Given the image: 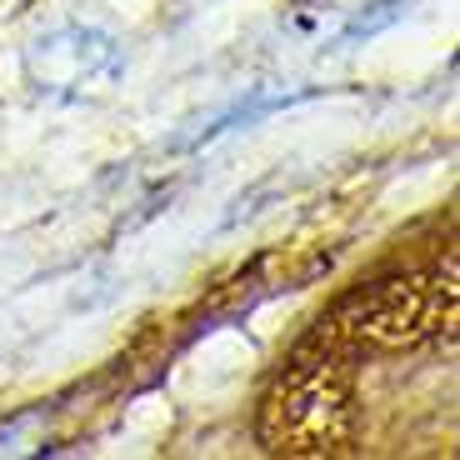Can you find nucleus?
<instances>
[{
  "label": "nucleus",
  "mask_w": 460,
  "mask_h": 460,
  "mask_svg": "<svg viewBox=\"0 0 460 460\" xmlns=\"http://www.w3.org/2000/svg\"><path fill=\"white\" fill-rule=\"evenodd\" d=\"M456 311V265L436 270H405V276H380L356 286L341 300L331 325L321 321V335L331 345H415L436 335Z\"/></svg>",
  "instance_id": "2"
},
{
  "label": "nucleus",
  "mask_w": 460,
  "mask_h": 460,
  "mask_svg": "<svg viewBox=\"0 0 460 460\" xmlns=\"http://www.w3.org/2000/svg\"><path fill=\"white\" fill-rule=\"evenodd\" d=\"M21 66H25V85L56 105L101 101L126 75V56L115 46V35H105L101 25H81V21L40 31L25 46Z\"/></svg>",
  "instance_id": "3"
},
{
  "label": "nucleus",
  "mask_w": 460,
  "mask_h": 460,
  "mask_svg": "<svg viewBox=\"0 0 460 460\" xmlns=\"http://www.w3.org/2000/svg\"><path fill=\"white\" fill-rule=\"evenodd\" d=\"M350 430H356V401L335 360V345L321 341L315 350H300L265 391L261 440L286 456H315V450H341Z\"/></svg>",
  "instance_id": "1"
},
{
  "label": "nucleus",
  "mask_w": 460,
  "mask_h": 460,
  "mask_svg": "<svg viewBox=\"0 0 460 460\" xmlns=\"http://www.w3.org/2000/svg\"><path fill=\"white\" fill-rule=\"evenodd\" d=\"M300 101H315V91H286V85H255L245 101H235L230 111H220V115H210L200 130H190V136H181L175 140V150L181 146H206V140H216V136H226V130H241V126H255V120H265V115H276V111H290V105H300Z\"/></svg>",
  "instance_id": "4"
},
{
  "label": "nucleus",
  "mask_w": 460,
  "mask_h": 460,
  "mask_svg": "<svg viewBox=\"0 0 460 460\" xmlns=\"http://www.w3.org/2000/svg\"><path fill=\"white\" fill-rule=\"evenodd\" d=\"M411 11V0H376L370 11H360L356 21L345 25V35H341V46H356V40H370L376 31H385L391 21H401V15Z\"/></svg>",
  "instance_id": "5"
}]
</instances>
